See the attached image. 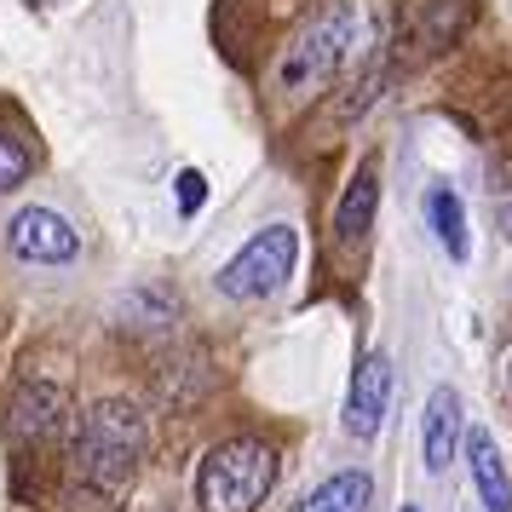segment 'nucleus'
I'll list each match as a JSON object with an SVG mask.
<instances>
[{
  "instance_id": "nucleus-11",
  "label": "nucleus",
  "mask_w": 512,
  "mask_h": 512,
  "mask_svg": "<svg viewBox=\"0 0 512 512\" xmlns=\"http://www.w3.org/2000/svg\"><path fill=\"white\" fill-rule=\"evenodd\" d=\"M374 501V478L369 472H334L328 484H317L300 501V512H369Z\"/></svg>"
},
{
  "instance_id": "nucleus-8",
  "label": "nucleus",
  "mask_w": 512,
  "mask_h": 512,
  "mask_svg": "<svg viewBox=\"0 0 512 512\" xmlns=\"http://www.w3.org/2000/svg\"><path fill=\"white\" fill-rule=\"evenodd\" d=\"M455 449H461V397L438 386L426 397V472H449Z\"/></svg>"
},
{
  "instance_id": "nucleus-4",
  "label": "nucleus",
  "mask_w": 512,
  "mask_h": 512,
  "mask_svg": "<svg viewBox=\"0 0 512 512\" xmlns=\"http://www.w3.org/2000/svg\"><path fill=\"white\" fill-rule=\"evenodd\" d=\"M294 259H300L294 225H271V231H259L254 242L219 271V294H225V300H271L282 282L294 277Z\"/></svg>"
},
{
  "instance_id": "nucleus-5",
  "label": "nucleus",
  "mask_w": 512,
  "mask_h": 512,
  "mask_svg": "<svg viewBox=\"0 0 512 512\" xmlns=\"http://www.w3.org/2000/svg\"><path fill=\"white\" fill-rule=\"evenodd\" d=\"M386 409H392V357H386V351H369V357L357 363V374H351V386H346V432L357 443L380 438Z\"/></svg>"
},
{
  "instance_id": "nucleus-13",
  "label": "nucleus",
  "mask_w": 512,
  "mask_h": 512,
  "mask_svg": "<svg viewBox=\"0 0 512 512\" xmlns=\"http://www.w3.org/2000/svg\"><path fill=\"white\" fill-rule=\"evenodd\" d=\"M29 167H35V156L12 133H0V190H18L29 179Z\"/></svg>"
},
{
  "instance_id": "nucleus-10",
  "label": "nucleus",
  "mask_w": 512,
  "mask_h": 512,
  "mask_svg": "<svg viewBox=\"0 0 512 512\" xmlns=\"http://www.w3.org/2000/svg\"><path fill=\"white\" fill-rule=\"evenodd\" d=\"M374 202H380V173H374V162H363V173L351 179V190L340 196V213H334V236L340 242H363L374 225Z\"/></svg>"
},
{
  "instance_id": "nucleus-9",
  "label": "nucleus",
  "mask_w": 512,
  "mask_h": 512,
  "mask_svg": "<svg viewBox=\"0 0 512 512\" xmlns=\"http://www.w3.org/2000/svg\"><path fill=\"white\" fill-rule=\"evenodd\" d=\"M466 466H472V484L484 495V512H512L507 466H501V449H495L489 432H472V438H466Z\"/></svg>"
},
{
  "instance_id": "nucleus-2",
  "label": "nucleus",
  "mask_w": 512,
  "mask_h": 512,
  "mask_svg": "<svg viewBox=\"0 0 512 512\" xmlns=\"http://www.w3.org/2000/svg\"><path fill=\"white\" fill-rule=\"evenodd\" d=\"M277 484V449L259 438H236L208 449L196 472V501L202 512H254Z\"/></svg>"
},
{
  "instance_id": "nucleus-1",
  "label": "nucleus",
  "mask_w": 512,
  "mask_h": 512,
  "mask_svg": "<svg viewBox=\"0 0 512 512\" xmlns=\"http://www.w3.org/2000/svg\"><path fill=\"white\" fill-rule=\"evenodd\" d=\"M144 449H150V426H144L139 403L127 397H104L81 415V432H75V472L93 489L116 495V489L133 484Z\"/></svg>"
},
{
  "instance_id": "nucleus-14",
  "label": "nucleus",
  "mask_w": 512,
  "mask_h": 512,
  "mask_svg": "<svg viewBox=\"0 0 512 512\" xmlns=\"http://www.w3.org/2000/svg\"><path fill=\"white\" fill-rule=\"evenodd\" d=\"M202 196H208V185H202V173H196V167H185V173H179V208H185V213H196V208H202Z\"/></svg>"
},
{
  "instance_id": "nucleus-6",
  "label": "nucleus",
  "mask_w": 512,
  "mask_h": 512,
  "mask_svg": "<svg viewBox=\"0 0 512 512\" xmlns=\"http://www.w3.org/2000/svg\"><path fill=\"white\" fill-rule=\"evenodd\" d=\"M6 242H12V254L29 259V265H64V259H75V248H81V236L70 231V219H64V213H52V208L12 213Z\"/></svg>"
},
{
  "instance_id": "nucleus-12",
  "label": "nucleus",
  "mask_w": 512,
  "mask_h": 512,
  "mask_svg": "<svg viewBox=\"0 0 512 512\" xmlns=\"http://www.w3.org/2000/svg\"><path fill=\"white\" fill-rule=\"evenodd\" d=\"M426 213H432V231H438L443 254H449V259L472 254V242H466V208H461V196H455V190L438 185L432 196H426Z\"/></svg>"
},
{
  "instance_id": "nucleus-7",
  "label": "nucleus",
  "mask_w": 512,
  "mask_h": 512,
  "mask_svg": "<svg viewBox=\"0 0 512 512\" xmlns=\"http://www.w3.org/2000/svg\"><path fill=\"white\" fill-rule=\"evenodd\" d=\"M64 415H70V397L58 392V386H41V380H29V386H18V397H12V415H6V426H12V438H35L47 443L64 432Z\"/></svg>"
},
{
  "instance_id": "nucleus-15",
  "label": "nucleus",
  "mask_w": 512,
  "mask_h": 512,
  "mask_svg": "<svg viewBox=\"0 0 512 512\" xmlns=\"http://www.w3.org/2000/svg\"><path fill=\"white\" fill-rule=\"evenodd\" d=\"M403 512H415V507H403Z\"/></svg>"
},
{
  "instance_id": "nucleus-3",
  "label": "nucleus",
  "mask_w": 512,
  "mask_h": 512,
  "mask_svg": "<svg viewBox=\"0 0 512 512\" xmlns=\"http://www.w3.org/2000/svg\"><path fill=\"white\" fill-rule=\"evenodd\" d=\"M363 41H369V24H363V12H351V6H340V12H328V18H317V24L305 29L294 47L282 52L277 64V81L288 87V93H305V87H323L334 70H346L351 58L363 52Z\"/></svg>"
}]
</instances>
